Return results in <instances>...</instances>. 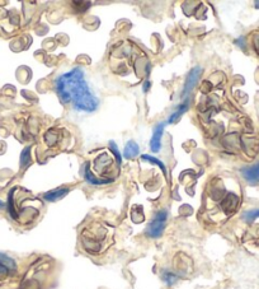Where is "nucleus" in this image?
Returning <instances> with one entry per match:
<instances>
[{
    "mask_svg": "<svg viewBox=\"0 0 259 289\" xmlns=\"http://www.w3.org/2000/svg\"><path fill=\"white\" fill-rule=\"evenodd\" d=\"M56 92L63 102L70 103L75 110L93 112L99 106V101L90 91L80 68L63 74L56 81Z\"/></svg>",
    "mask_w": 259,
    "mask_h": 289,
    "instance_id": "nucleus-1",
    "label": "nucleus"
},
{
    "mask_svg": "<svg viewBox=\"0 0 259 289\" xmlns=\"http://www.w3.org/2000/svg\"><path fill=\"white\" fill-rule=\"evenodd\" d=\"M239 205V196L233 191H228L224 187L223 181L215 179L210 182L209 189L204 195L202 218L210 223L224 221L235 213Z\"/></svg>",
    "mask_w": 259,
    "mask_h": 289,
    "instance_id": "nucleus-2",
    "label": "nucleus"
},
{
    "mask_svg": "<svg viewBox=\"0 0 259 289\" xmlns=\"http://www.w3.org/2000/svg\"><path fill=\"white\" fill-rule=\"evenodd\" d=\"M110 58L111 68L117 75L122 78L135 76L136 79H140L139 66L141 65L142 59L146 56H144V53L136 45L126 41L113 49Z\"/></svg>",
    "mask_w": 259,
    "mask_h": 289,
    "instance_id": "nucleus-3",
    "label": "nucleus"
},
{
    "mask_svg": "<svg viewBox=\"0 0 259 289\" xmlns=\"http://www.w3.org/2000/svg\"><path fill=\"white\" fill-rule=\"evenodd\" d=\"M81 246L88 254L99 255L112 243V231L102 222H93L81 231Z\"/></svg>",
    "mask_w": 259,
    "mask_h": 289,
    "instance_id": "nucleus-4",
    "label": "nucleus"
},
{
    "mask_svg": "<svg viewBox=\"0 0 259 289\" xmlns=\"http://www.w3.org/2000/svg\"><path fill=\"white\" fill-rule=\"evenodd\" d=\"M168 219V212L167 211H160L155 214V217L152 218V221L150 222V224L146 228L147 236L152 237V238H158L160 237V234L163 233L165 228V222Z\"/></svg>",
    "mask_w": 259,
    "mask_h": 289,
    "instance_id": "nucleus-5",
    "label": "nucleus"
},
{
    "mask_svg": "<svg viewBox=\"0 0 259 289\" xmlns=\"http://www.w3.org/2000/svg\"><path fill=\"white\" fill-rule=\"evenodd\" d=\"M113 166V160L112 158H111V155L106 154V153H103V154L99 155V158H97V160L94 162V170L93 171L97 172V174H99V182L100 185H106V184H110L111 181H108V180H105L103 179V175H106L107 172H110Z\"/></svg>",
    "mask_w": 259,
    "mask_h": 289,
    "instance_id": "nucleus-6",
    "label": "nucleus"
},
{
    "mask_svg": "<svg viewBox=\"0 0 259 289\" xmlns=\"http://www.w3.org/2000/svg\"><path fill=\"white\" fill-rule=\"evenodd\" d=\"M17 270L16 261L9 256L0 254V279L8 278Z\"/></svg>",
    "mask_w": 259,
    "mask_h": 289,
    "instance_id": "nucleus-7",
    "label": "nucleus"
},
{
    "mask_svg": "<svg viewBox=\"0 0 259 289\" xmlns=\"http://www.w3.org/2000/svg\"><path fill=\"white\" fill-rule=\"evenodd\" d=\"M202 75V69L201 68H193L191 71H189L188 76H187L186 85H184V90H183V95H188L192 90L194 88V86L197 85V81L199 80Z\"/></svg>",
    "mask_w": 259,
    "mask_h": 289,
    "instance_id": "nucleus-8",
    "label": "nucleus"
},
{
    "mask_svg": "<svg viewBox=\"0 0 259 289\" xmlns=\"http://www.w3.org/2000/svg\"><path fill=\"white\" fill-rule=\"evenodd\" d=\"M165 125H167V122H160V123H158L157 128L154 129L152 138H151V140H150V147H151L152 152H159L160 145H162V137H163V133H164Z\"/></svg>",
    "mask_w": 259,
    "mask_h": 289,
    "instance_id": "nucleus-9",
    "label": "nucleus"
},
{
    "mask_svg": "<svg viewBox=\"0 0 259 289\" xmlns=\"http://www.w3.org/2000/svg\"><path fill=\"white\" fill-rule=\"evenodd\" d=\"M244 179L251 185L259 184V163L254 164L251 167H246V169L241 170Z\"/></svg>",
    "mask_w": 259,
    "mask_h": 289,
    "instance_id": "nucleus-10",
    "label": "nucleus"
},
{
    "mask_svg": "<svg viewBox=\"0 0 259 289\" xmlns=\"http://www.w3.org/2000/svg\"><path fill=\"white\" fill-rule=\"evenodd\" d=\"M69 192V189L66 187H60V189H55L53 191H48L43 195V199L47 200V201H55V200H59L60 197L65 196Z\"/></svg>",
    "mask_w": 259,
    "mask_h": 289,
    "instance_id": "nucleus-11",
    "label": "nucleus"
},
{
    "mask_svg": "<svg viewBox=\"0 0 259 289\" xmlns=\"http://www.w3.org/2000/svg\"><path fill=\"white\" fill-rule=\"evenodd\" d=\"M140 152V148L139 145L136 144V143L134 142V140H130V142L126 144L125 147V153H123V155H125V158H127V159H130V158H135L137 154H139Z\"/></svg>",
    "mask_w": 259,
    "mask_h": 289,
    "instance_id": "nucleus-12",
    "label": "nucleus"
},
{
    "mask_svg": "<svg viewBox=\"0 0 259 289\" xmlns=\"http://www.w3.org/2000/svg\"><path fill=\"white\" fill-rule=\"evenodd\" d=\"M188 106H189V101H188V100H186V102L182 103V105L179 106L178 110H177L176 112L172 113V115H170L169 117H168L167 123H172V122H174V121H176L177 118L179 117V116H182V115H183L184 112H186L187 108H188Z\"/></svg>",
    "mask_w": 259,
    "mask_h": 289,
    "instance_id": "nucleus-13",
    "label": "nucleus"
},
{
    "mask_svg": "<svg viewBox=\"0 0 259 289\" xmlns=\"http://www.w3.org/2000/svg\"><path fill=\"white\" fill-rule=\"evenodd\" d=\"M162 276H163V280H164L168 285H173V284L178 280V276H177L176 274H173L172 271H168V270H165Z\"/></svg>",
    "mask_w": 259,
    "mask_h": 289,
    "instance_id": "nucleus-14",
    "label": "nucleus"
},
{
    "mask_svg": "<svg viewBox=\"0 0 259 289\" xmlns=\"http://www.w3.org/2000/svg\"><path fill=\"white\" fill-rule=\"evenodd\" d=\"M256 218H259V209H253V211H248L243 214V219L246 222H253Z\"/></svg>",
    "mask_w": 259,
    "mask_h": 289,
    "instance_id": "nucleus-15",
    "label": "nucleus"
},
{
    "mask_svg": "<svg viewBox=\"0 0 259 289\" xmlns=\"http://www.w3.org/2000/svg\"><path fill=\"white\" fill-rule=\"evenodd\" d=\"M142 159H144V160H149V162L155 163V164H157L158 167H160V169H162V171L164 172V174H165V166H164V163L160 162V160H158L157 158L151 157V155H146V154H144V155H142Z\"/></svg>",
    "mask_w": 259,
    "mask_h": 289,
    "instance_id": "nucleus-16",
    "label": "nucleus"
},
{
    "mask_svg": "<svg viewBox=\"0 0 259 289\" xmlns=\"http://www.w3.org/2000/svg\"><path fill=\"white\" fill-rule=\"evenodd\" d=\"M110 148H111V152L115 153L116 160H117V163L118 164H121V154H120V152H118V148H117V145H116V143L110 142Z\"/></svg>",
    "mask_w": 259,
    "mask_h": 289,
    "instance_id": "nucleus-17",
    "label": "nucleus"
},
{
    "mask_svg": "<svg viewBox=\"0 0 259 289\" xmlns=\"http://www.w3.org/2000/svg\"><path fill=\"white\" fill-rule=\"evenodd\" d=\"M28 162H29V148H26V149L23 150V153H22V160H21L22 167L27 166Z\"/></svg>",
    "mask_w": 259,
    "mask_h": 289,
    "instance_id": "nucleus-18",
    "label": "nucleus"
},
{
    "mask_svg": "<svg viewBox=\"0 0 259 289\" xmlns=\"http://www.w3.org/2000/svg\"><path fill=\"white\" fill-rule=\"evenodd\" d=\"M4 207H6V205H4V202L2 201V200H0V209H3Z\"/></svg>",
    "mask_w": 259,
    "mask_h": 289,
    "instance_id": "nucleus-19",
    "label": "nucleus"
}]
</instances>
